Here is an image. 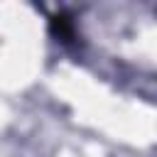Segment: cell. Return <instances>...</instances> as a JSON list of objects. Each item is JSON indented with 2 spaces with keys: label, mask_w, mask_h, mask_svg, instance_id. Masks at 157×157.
Here are the masks:
<instances>
[{
  "label": "cell",
  "mask_w": 157,
  "mask_h": 157,
  "mask_svg": "<svg viewBox=\"0 0 157 157\" xmlns=\"http://www.w3.org/2000/svg\"><path fill=\"white\" fill-rule=\"evenodd\" d=\"M49 27H52V34L56 39H61V42H71L74 39V25H71V20L66 15H54Z\"/></svg>",
  "instance_id": "1"
}]
</instances>
